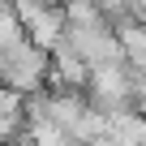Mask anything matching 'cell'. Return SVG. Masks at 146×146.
Returning a JSON list of instances; mask_svg holds the SVG:
<instances>
[{
    "label": "cell",
    "instance_id": "cell-2",
    "mask_svg": "<svg viewBox=\"0 0 146 146\" xmlns=\"http://www.w3.org/2000/svg\"><path fill=\"white\" fill-rule=\"evenodd\" d=\"M90 108L103 112V116H116L129 108V90H133V69L125 64H103V69H90Z\"/></svg>",
    "mask_w": 146,
    "mask_h": 146
},
{
    "label": "cell",
    "instance_id": "cell-3",
    "mask_svg": "<svg viewBox=\"0 0 146 146\" xmlns=\"http://www.w3.org/2000/svg\"><path fill=\"white\" fill-rule=\"evenodd\" d=\"M13 17H17L26 43H35L39 52H47V47L64 35V13H60V5H43V0H17V5H13Z\"/></svg>",
    "mask_w": 146,
    "mask_h": 146
},
{
    "label": "cell",
    "instance_id": "cell-4",
    "mask_svg": "<svg viewBox=\"0 0 146 146\" xmlns=\"http://www.w3.org/2000/svg\"><path fill=\"white\" fill-rule=\"evenodd\" d=\"M116 43H120L125 69L146 73V22H125V26L116 30Z\"/></svg>",
    "mask_w": 146,
    "mask_h": 146
},
{
    "label": "cell",
    "instance_id": "cell-1",
    "mask_svg": "<svg viewBox=\"0 0 146 146\" xmlns=\"http://www.w3.org/2000/svg\"><path fill=\"white\" fill-rule=\"evenodd\" d=\"M47 78V52H39L35 43L17 39L9 47H0V86L13 95H35Z\"/></svg>",
    "mask_w": 146,
    "mask_h": 146
},
{
    "label": "cell",
    "instance_id": "cell-5",
    "mask_svg": "<svg viewBox=\"0 0 146 146\" xmlns=\"http://www.w3.org/2000/svg\"><path fill=\"white\" fill-rule=\"evenodd\" d=\"M129 108H137L133 116L146 120V73H133V90H129Z\"/></svg>",
    "mask_w": 146,
    "mask_h": 146
}]
</instances>
